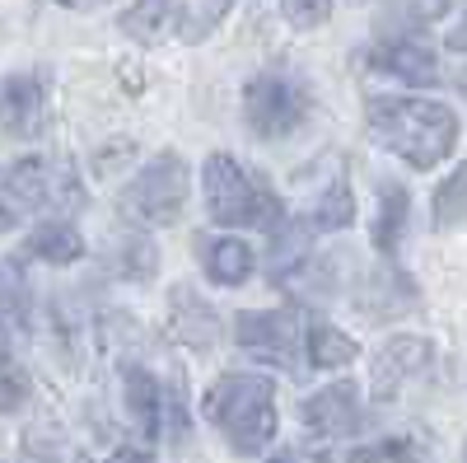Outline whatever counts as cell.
Segmentation results:
<instances>
[{
  "mask_svg": "<svg viewBox=\"0 0 467 463\" xmlns=\"http://www.w3.org/2000/svg\"><path fill=\"white\" fill-rule=\"evenodd\" d=\"M122 398H127V412H131L140 436L164 431V394H160V379H154L150 370H140V365L122 370Z\"/></svg>",
  "mask_w": 467,
  "mask_h": 463,
  "instance_id": "5bb4252c",
  "label": "cell"
},
{
  "mask_svg": "<svg viewBox=\"0 0 467 463\" xmlns=\"http://www.w3.org/2000/svg\"><path fill=\"white\" fill-rule=\"evenodd\" d=\"M206 416L211 426L239 449V454H262L276 436V389L262 374H224L206 394Z\"/></svg>",
  "mask_w": 467,
  "mask_h": 463,
  "instance_id": "7a4b0ae2",
  "label": "cell"
},
{
  "mask_svg": "<svg viewBox=\"0 0 467 463\" xmlns=\"http://www.w3.org/2000/svg\"><path fill=\"white\" fill-rule=\"evenodd\" d=\"M47 122V85L37 75H10L0 80V132L28 141Z\"/></svg>",
  "mask_w": 467,
  "mask_h": 463,
  "instance_id": "ba28073f",
  "label": "cell"
},
{
  "mask_svg": "<svg viewBox=\"0 0 467 463\" xmlns=\"http://www.w3.org/2000/svg\"><path fill=\"white\" fill-rule=\"evenodd\" d=\"M467 220V160L453 169V178H444L440 183V192H435V225L440 229H453V225H462Z\"/></svg>",
  "mask_w": 467,
  "mask_h": 463,
  "instance_id": "44dd1931",
  "label": "cell"
},
{
  "mask_svg": "<svg viewBox=\"0 0 467 463\" xmlns=\"http://www.w3.org/2000/svg\"><path fill=\"white\" fill-rule=\"evenodd\" d=\"M234 337L248 356L266 365H295L299 346H304V323L295 309H244L234 319Z\"/></svg>",
  "mask_w": 467,
  "mask_h": 463,
  "instance_id": "52a82bcc",
  "label": "cell"
},
{
  "mask_svg": "<svg viewBox=\"0 0 467 463\" xmlns=\"http://www.w3.org/2000/svg\"><path fill=\"white\" fill-rule=\"evenodd\" d=\"M407 211H411L407 187H402V183H383V192H379V216H374V248H379V253L393 258V253L402 248Z\"/></svg>",
  "mask_w": 467,
  "mask_h": 463,
  "instance_id": "2e32d148",
  "label": "cell"
},
{
  "mask_svg": "<svg viewBox=\"0 0 467 463\" xmlns=\"http://www.w3.org/2000/svg\"><path fill=\"white\" fill-rule=\"evenodd\" d=\"M431 361H435L431 337H411V332L388 337L379 346V356H374V394L379 398H393L407 379L425 374V365H431Z\"/></svg>",
  "mask_w": 467,
  "mask_h": 463,
  "instance_id": "9c48e42d",
  "label": "cell"
},
{
  "mask_svg": "<svg viewBox=\"0 0 467 463\" xmlns=\"http://www.w3.org/2000/svg\"><path fill=\"white\" fill-rule=\"evenodd\" d=\"M346 463H420V445L402 440V436H388L374 445H356L346 454Z\"/></svg>",
  "mask_w": 467,
  "mask_h": 463,
  "instance_id": "7402d4cb",
  "label": "cell"
},
{
  "mask_svg": "<svg viewBox=\"0 0 467 463\" xmlns=\"http://www.w3.org/2000/svg\"><path fill=\"white\" fill-rule=\"evenodd\" d=\"M266 463H299L295 454H276V458H266Z\"/></svg>",
  "mask_w": 467,
  "mask_h": 463,
  "instance_id": "f1b7e54d",
  "label": "cell"
},
{
  "mask_svg": "<svg viewBox=\"0 0 467 463\" xmlns=\"http://www.w3.org/2000/svg\"><path fill=\"white\" fill-rule=\"evenodd\" d=\"M178 15H182L178 0H131V10L122 15V33L140 37V43H154V37H164L178 24Z\"/></svg>",
  "mask_w": 467,
  "mask_h": 463,
  "instance_id": "ac0fdd59",
  "label": "cell"
},
{
  "mask_svg": "<svg viewBox=\"0 0 467 463\" xmlns=\"http://www.w3.org/2000/svg\"><path fill=\"white\" fill-rule=\"evenodd\" d=\"M449 10V0H388V10L379 19L383 33H393V28H420V24H435L440 15Z\"/></svg>",
  "mask_w": 467,
  "mask_h": 463,
  "instance_id": "ffe728a7",
  "label": "cell"
},
{
  "mask_svg": "<svg viewBox=\"0 0 467 463\" xmlns=\"http://www.w3.org/2000/svg\"><path fill=\"white\" fill-rule=\"evenodd\" d=\"M304 426H314V431H323V436H350L360 426V389L350 379H337V384H327L323 394H314V398H304Z\"/></svg>",
  "mask_w": 467,
  "mask_h": 463,
  "instance_id": "30bf717a",
  "label": "cell"
},
{
  "mask_svg": "<svg viewBox=\"0 0 467 463\" xmlns=\"http://www.w3.org/2000/svg\"><path fill=\"white\" fill-rule=\"evenodd\" d=\"M28 394H33V379L24 374V365L0 352V412H19Z\"/></svg>",
  "mask_w": 467,
  "mask_h": 463,
  "instance_id": "cb8c5ba5",
  "label": "cell"
},
{
  "mask_svg": "<svg viewBox=\"0 0 467 463\" xmlns=\"http://www.w3.org/2000/svg\"><path fill=\"white\" fill-rule=\"evenodd\" d=\"M28 253L43 258V262L66 267V262H80L85 258V239H80V229H70L66 220H43L28 235Z\"/></svg>",
  "mask_w": 467,
  "mask_h": 463,
  "instance_id": "e0dca14e",
  "label": "cell"
},
{
  "mask_svg": "<svg viewBox=\"0 0 467 463\" xmlns=\"http://www.w3.org/2000/svg\"><path fill=\"white\" fill-rule=\"evenodd\" d=\"M108 463H154V454H145V449H117Z\"/></svg>",
  "mask_w": 467,
  "mask_h": 463,
  "instance_id": "484cf974",
  "label": "cell"
},
{
  "mask_svg": "<svg viewBox=\"0 0 467 463\" xmlns=\"http://www.w3.org/2000/svg\"><path fill=\"white\" fill-rule=\"evenodd\" d=\"M202 187H206V211L215 225H262L271 229L281 220V202L271 197L266 187H257L248 178V169L239 160H229V154H206V169H202Z\"/></svg>",
  "mask_w": 467,
  "mask_h": 463,
  "instance_id": "277c9868",
  "label": "cell"
},
{
  "mask_svg": "<svg viewBox=\"0 0 467 463\" xmlns=\"http://www.w3.org/2000/svg\"><path fill=\"white\" fill-rule=\"evenodd\" d=\"M374 66L398 75V80H407V85H416V89L440 85V61L425 43H416V37H388L383 47H374Z\"/></svg>",
  "mask_w": 467,
  "mask_h": 463,
  "instance_id": "7c38bea8",
  "label": "cell"
},
{
  "mask_svg": "<svg viewBox=\"0 0 467 463\" xmlns=\"http://www.w3.org/2000/svg\"><path fill=\"white\" fill-rule=\"evenodd\" d=\"M365 118H369V132L379 136V145H388L411 169L444 164L449 154H453V145H458V118H453V108L449 103H435V99L383 94V99H369Z\"/></svg>",
  "mask_w": 467,
  "mask_h": 463,
  "instance_id": "6da1fadb",
  "label": "cell"
},
{
  "mask_svg": "<svg viewBox=\"0 0 467 463\" xmlns=\"http://www.w3.org/2000/svg\"><path fill=\"white\" fill-rule=\"evenodd\" d=\"M281 15L290 28L308 33V28H323L332 19V0H281Z\"/></svg>",
  "mask_w": 467,
  "mask_h": 463,
  "instance_id": "d4e9b609",
  "label": "cell"
},
{
  "mask_svg": "<svg viewBox=\"0 0 467 463\" xmlns=\"http://www.w3.org/2000/svg\"><path fill=\"white\" fill-rule=\"evenodd\" d=\"M66 10H99V5H112V0H57Z\"/></svg>",
  "mask_w": 467,
  "mask_h": 463,
  "instance_id": "83f0119b",
  "label": "cell"
},
{
  "mask_svg": "<svg viewBox=\"0 0 467 463\" xmlns=\"http://www.w3.org/2000/svg\"><path fill=\"white\" fill-rule=\"evenodd\" d=\"M449 47H453V52H467V15L453 24V33H449Z\"/></svg>",
  "mask_w": 467,
  "mask_h": 463,
  "instance_id": "4316f807",
  "label": "cell"
},
{
  "mask_svg": "<svg viewBox=\"0 0 467 463\" xmlns=\"http://www.w3.org/2000/svg\"><path fill=\"white\" fill-rule=\"evenodd\" d=\"M253 267H257V253H253L244 239L220 235V239L206 244V281H211V286H224V290L244 286V281L253 277Z\"/></svg>",
  "mask_w": 467,
  "mask_h": 463,
  "instance_id": "9a60e30c",
  "label": "cell"
},
{
  "mask_svg": "<svg viewBox=\"0 0 467 463\" xmlns=\"http://www.w3.org/2000/svg\"><path fill=\"white\" fill-rule=\"evenodd\" d=\"M169 314H173V337L192 352H206L220 342V314L211 309L206 295H197L192 286H173L169 295Z\"/></svg>",
  "mask_w": 467,
  "mask_h": 463,
  "instance_id": "8fae6325",
  "label": "cell"
},
{
  "mask_svg": "<svg viewBox=\"0 0 467 463\" xmlns=\"http://www.w3.org/2000/svg\"><path fill=\"white\" fill-rule=\"evenodd\" d=\"M308 112H314V94H308L304 80H295L285 70H262L244 89V118H248L253 136H262V141L295 136L308 122Z\"/></svg>",
  "mask_w": 467,
  "mask_h": 463,
  "instance_id": "5b68a950",
  "label": "cell"
},
{
  "mask_svg": "<svg viewBox=\"0 0 467 463\" xmlns=\"http://www.w3.org/2000/svg\"><path fill=\"white\" fill-rule=\"evenodd\" d=\"M304 356H308V365H314V370H341V365H350V361L360 356V346L350 342L341 328L318 323L314 332H308V342H304Z\"/></svg>",
  "mask_w": 467,
  "mask_h": 463,
  "instance_id": "d6986e66",
  "label": "cell"
},
{
  "mask_svg": "<svg viewBox=\"0 0 467 463\" xmlns=\"http://www.w3.org/2000/svg\"><path fill=\"white\" fill-rule=\"evenodd\" d=\"M458 463H467V445H462V458H458Z\"/></svg>",
  "mask_w": 467,
  "mask_h": 463,
  "instance_id": "f546056e",
  "label": "cell"
},
{
  "mask_svg": "<svg viewBox=\"0 0 467 463\" xmlns=\"http://www.w3.org/2000/svg\"><path fill=\"white\" fill-rule=\"evenodd\" d=\"M360 309L369 319L388 323V319H402L416 309V286L398 272V267H374L369 281L360 286Z\"/></svg>",
  "mask_w": 467,
  "mask_h": 463,
  "instance_id": "4fadbf2b",
  "label": "cell"
},
{
  "mask_svg": "<svg viewBox=\"0 0 467 463\" xmlns=\"http://www.w3.org/2000/svg\"><path fill=\"white\" fill-rule=\"evenodd\" d=\"M75 202H80V192H75L70 164H57L47 154H24L0 174V229L33 211H61Z\"/></svg>",
  "mask_w": 467,
  "mask_h": 463,
  "instance_id": "3957f363",
  "label": "cell"
},
{
  "mask_svg": "<svg viewBox=\"0 0 467 463\" xmlns=\"http://www.w3.org/2000/svg\"><path fill=\"white\" fill-rule=\"evenodd\" d=\"M350 220H356V197H350L346 183H332L323 197L314 202V225L318 229H346Z\"/></svg>",
  "mask_w": 467,
  "mask_h": 463,
  "instance_id": "603a6c76",
  "label": "cell"
},
{
  "mask_svg": "<svg viewBox=\"0 0 467 463\" xmlns=\"http://www.w3.org/2000/svg\"><path fill=\"white\" fill-rule=\"evenodd\" d=\"M192 192V174L178 154H154V160L127 183L122 206L145 225H173Z\"/></svg>",
  "mask_w": 467,
  "mask_h": 463,
  "instance_id": "8992f818",
  "label": "cell"
}]
</instances>
